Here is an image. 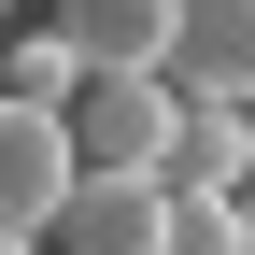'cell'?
<instances>
[{"mask_svg": "<svg viewBox=\"0 0 255 255\" xmlns=\"http://www.w3.org/2000/svg\"><path fill=\"white\" fill-rule=\"evenodd\" d=\"M170 85L156 71H85L71 85V114H57V142H71V170H142L156 184V142H170Z\"/></svg>", "mask_w": 255, "mask_h": 255, "instance_id": "obj_1", "label": "cell"}, {"mask_svg": "<svg viewBox=\"0 0 255 255\" xmlns=\"http://www.w3.org/2000/svg\"><path fill=\"white\" fill-rule=\"evenodd\" d=\"M170 100H255V0H170V43H156Z\"/></svg>", "mask_w": 255, "mask_h": 255, "instance_id": "obj_2", "label": "cell"}, {"mask_svg": "<svg viewBox=\"0 0 255 255\" xmlns=\"http://www.w3.org/2000/svg\"><path fill=\"white\" fill-rule=\"evenodd\" d=\"M156 184L142 170H71L57 184V213H43V255H156Z\"/></svg>", "mask_w": 255, "mask_h": 255, "instance_id": "obj_3", "label": "cell"}, {"mask_svg": "<svg viewBox=\"0 0 255 255\" xmlns=\"http://www.w3.org/2000/svg\"><path fill=\"white\" fill-rule=\"evenodd\" d=\"M241 184H255L241 114H227V100H184V114H170V142H156V199H241Z\"/></svg>", "mask_w": 255, "mask_h": 255, "instance_id": "obj_4", "label": "cell"}, {"mask_svg": "<svg viewBox=\"0 0 255 255\" xmlns=\"http://www.w3.org/2000/svg\"><path fill=\"white\" fill-rule=\"evenodd\" d=\"M57 43H71V71H156V43H170V0H57Z\"/></svg>", "mask_w": 255, "mask_h": 255, "instance_id": "obj_5", "label": "cell"}, {"mask_svg": "<svg viewBox=\"0 0 255 255\" xmlns=\"http://www.w3.org/2000/svg\"><path fill=\"white\" fill-rule=\"evenodd\" d=\"M57 184H71V142H57V114H14V100H0V227H14V241H43Z\"/></svg>", "mask_w": 255, "mask_h": 255, "instance_id": "obj_6", "label": "cell"}, {"mask_svg": "<svg viewBox=\"0 0 255 255\" xmlns=\"http://www.w3.org/2000/svg\"><path fill=\"white\" fill-rule=\"evenodd\" d=\"M71 85H85V71H71V43H57L43 14L0 43V100H14V114H71Z\"/></svg>", "mask_w": 255, "mask_h": 255, "instance_id": "obj_7", "label": "cell"}, {"mask_svg": "<svg viewBox=\"0 0 255 255\" xmlns=\"http://www.w3.org/2000/svg\"><path fill=\"white\" fill-rule=\"evenodd\" d=\"M156 255H241V213L227 199H170L156 213Z\"/></svg>", "mask_w": 255, "mask_h": 255, "instance_id": "obj_8", "label": "cell"}, {"mask_svg": "<svg viewBox=\"0 0 255 255\" xmlns=\"http://www.w3.org/2000/svg\"><path fill=\"white\" fill-rule=\"evenodd\" d=\"M227 213H241V255H255V184H241V199H227Z\"/></svg>", "mask_w": 255, "mask_h": 255, "instance_id": "obj_9", "label": "cell"}, {"mask_svg": "<svg viewBox=\"0 0 255 255\" xmlns=\"http://www.w3.org/2000/svg\"><path fill=\"white\" fill-rule=\"evenodd\" d=\"M0 255H43V241H14V227H0Z\"/></svg>", "mask_w": 255, "mask_h": 255, "instance_id": "obj_10", "label": "cell"}]
</instances>
